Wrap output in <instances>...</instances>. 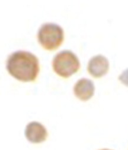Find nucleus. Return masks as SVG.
<instances>
[{"instance_id": "obj_1", "label": "nucleus", "mask_w": 128, "mask_h": 150, "mask_svg": "<svg viewBox=\"0 0 128 150\" xmlns=\"http://www.w3.org/2000/svg\"><path fill=\"white\" fill-rule=\"evenodd\" d=\"M6 67L13 77L26 82L34 81L39 72L37 57L30 52L24 51L12 53L7 59Z\"/></svg>"}, {"instance_id": "obj_2", "label": "nucleus", "mask_w": 128, "mask_h": 150, "mask_svg": "<svg viewBox=\"0 0 128 150\" xmlns=\"http://www.w3.org/2000/svg\"><path fill=\"white\" fill-rule=\"evenodd\" d=\"M52 66L55 72L59 76L68 78L78 71L80 63L77 56L74 52L64 50L55 56Z\"/></svg>"}, {"instance_id": "obj_3", "label": "nucleus", "mask_w": 128, "mask_h": 150, "mask_svg": "<svg viewBox=\"0 0 128 150\" xmlns=\"http://www.w3.org/2000/svg\"><path fill=\"white\" fill-rule=\"evenodd\" d=\"M38 39L45 49L49 51L56 50L63 42L64 30L57 24L45 23L38 31Z\"/></svg>"}, {"instance_id": "obj_4", "label": "nucleus", "mask_w": 128, "mask_h": 150, "mask_svg": "<svg viewBox=\"0 0 128 150\" xmlns=\"http://www.w3.org/2000/svg\"><path fill=\"white\" fill-rule=\"evenodd\" d=\"M25 136L30 142L39 144L46 140L48 132L46 129L41 123L32 122L29 123L26 127Z\"/></svg>"}, {"instance_id": "obj_5", "label": "nucleus", "mask_w": 128, "mask_h": 150, "mask_svg": "<svg viewBox=\"0 0 128 150\" xmlns=\"http://www.w3.org/2000/svg\"><path fill=\"white\" fill-rule=\"evenodd\" d=\"M109 68V62L102 55H97L91 58L88 62V71L94 78H99L105 75Z\"/></svg>"}, {"instance_id": "obj_6", "label": "nucleus", "mask_w": 128, "mask_h": 150, "mask_svg": "<svg viewBox=\"0 0 128 150\" xmlns=\"http://www.w3.org/2000/svg\"><path fill=\"white\" fill-rule=\"evenodd\" d=\"M95 86L92 81L86 78L80 79L74 87L75 96L81 101H87L94 94Z\"/></svg>"}, {"instance_id": "obj_7", "label": "nucleus", "mask_w": 128, "mask_h": 150, "mask_svg": "<svg viewBox=\"0 0 128 150\" xmlns=\"http://www.w3.org/2000/svg\"><path fill=\"white\" fill-rule=\"evenodd\" d=\"M119 79L125 85L128 86V69L124 70L119 77Z\"/></svg>"}, {"instance_id": "obj_8", "label": "nucleus", "mask_w": 128, "mask_h": 150, "mask_svg": "<svg viewBox=\"0 0 128 150\" xmlns=\"http://www.w3.org/2000/svg\"><path fill=\"white\" fill-rule=\"evenodd\" d=\"M102 150H109V149H102Z\"/></svg>"}]
</instances>
